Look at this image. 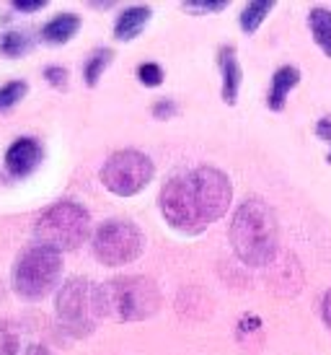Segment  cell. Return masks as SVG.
<instances>
[{
    "label": "cell",
    "mask_w": 331,
    "mask_h": 355,
    "mask_svg": "<svg viewBox=\"0 0 331 355\" xmlns=\"http://www.w3.org/2000/svg\"><path fill=\"white\" fill-rule=\"evenodd\" d=\"M231 244L244 265H272L280 254V228L272 207L259 198L244 200L231 223Z\"/></svg>",
    "instance_id": "obj_1"
},
{
    "label": "cell",
    "mask_w": 331,
    "mask_h": 355,
    "mask_svg": "<svg viewBox=\"0 0 331 355\" xmlns=\"http://www.w3.org/2000/svg\"><path fill=\"white\" fill-rule=\"evenodd\" d=\"M98 314L114 322H143L158 314L161 291L145 275H122L96 286Z\"/></svg>",
    "instance_id": "obj_2"
},
{
    "label": "cell",
    "mask_w": 331,
    "mask_h": 355,
    "mask_svg": "<svg viewBox=\"0 0 331 355\" xmlns=\"http://www.w3.org/2000/svg\"><path fill=\"white\" fill-rule=\"evenodd\" d=\"M34 236L39 247L55 249V252H73L80 244H86L91 236V216L88 210L78 202H55L47 210H42L34 226Z\"/></svg>",
    "instance_id": "obj_3"
},
{
    "label": "cell",
    "mask_w": 331,
    "mask_h": 355,
    "mask_svg": "<svg viewBox=\"0 0 331 355\" xmlns=\"http://www.w3.org/2000/svg\"><path fill=\"white\" fill-rule=\"evenodd\" d=\"M62 275V257L55 249L29 247L13 267V291L26 301L47 298Z\"/></svg>",
    "instance_id": "obj_4"
},
{
    "label": "cell",
    "mask_w": 331,
    "mask_h": 355,
    "mask_svg": "<svg viewBox=\"0 0 331 355\" xmlns=\"http://www.w3.org/2000/svg\"><path fill=\"white\" fill-rule=\"evenodd\" d=\"M98 316L96 286H91L86 277H70L57 293V319L65 332L73 337H88L96 329Z\"/></svg>",
    "instance_id": "obj_5"
},
{
    "label": "cell",
    "mask_w": 331,
    "mask_h": 355,
    "mask_svg": "<svg viewBox=\"0 0 331 355\" xmlns=\"http://www.w3.org/2000/svg\"><path fill=\"white\" fill-rule=\"evenodd\" d=\"M153 174H156L153 161L140 150H117L101 166L104 187L119 198H132L137 192H143L150 184Z\"/></svg>",
    "instance_id": "obj_6"
},
{
    "label": "cell",
    "mask_w": 331,
    "mask_h": 355,
    "mask_svg": "<svg viewBox=\"0 0 331 355\" xmlns=\"http://www.w3.org/2000/svg\"><path fill=\"white\" fill-rule=\"evenodd\" d=\"M143 247H145V236L129 220H107L93 234V254L107 267L135 262L143 254Z\"/></svg>",
    "instance_id": "obj_7"
},
{
    "label": "cell",
    "mask_w": 331,
    "mask_h": 355,
    "mask_svg": "<svg viewBox=\"0 0 331 355\" xmlns=\"http://www.w3.org/2000/svg\"><path fill=\"white\" fill-rule=\"evenodd\" d=\"M161 213L168 220V226H174L186 236H197L207 228L189 177H171L166 182L161 189Z\"/></svg>",
    "instance_id": "obj_8"
},
{
    "label": "cell",
    "mask_w": 331,
    "mask_h": 355,
    "mask_svg": "<svg viewBox=\"0 0 331 355\" xmlns=\"http://www.w3.org/2000/svg\"><path fill=\"white\" fill-rule=\"evenodd\" d=\"M189 182H192L195 198L207 223H213L228 213V207L233 202V187H231V179L225 177L220 168L199 166L189 174Z\"/></svg>",
    "instance_id": "obj_9"
},
{
    "label": "cell",
    "mask_w": 331,
    "mask_h": 355,
    "mask_svg": "<svg viewBox=\"0 0 331 355\" xmlns=\"http://www.w3.org/2000/svg\"><path fill=\"white\" fill-rule=\"evenodd\" d=\"M42 150L39 140L34 138H19L8 150H6V168H8L10 177L24 179L29 177L31 171H37V166L42 164Z\"/></svg>",
    "instance_id": "obj_10"
},
{
    "label": "cell",
    "mask_w": 331,
    "mask_h": 355,
    "mask_svg": "<svg viewBox=\"0 0 331 355\" xmlns=\"http://www.w3.org/2000/svg\"><path fill=\"white\" fill-rule=\"evenodd\" d=\"M217 62H220V70H223L225 104H235V99H238V89H241V65H238V60L233 58V50H231V47H223V50H220Z\"/></svg>",
    "instance_id": "obj_11"
},
{
    "label": "cell",
    "mask_w": 331,
    "mask_h": 355,
    "mask_svg": "<svg viewBox=\"0 0 331 355\" xmlns=\"http://www.w3.org/2000/svg\"><path fill=\"white\" fill-rule=\"evenodd\" d=\"M298 83H301V73L292 68V65H285V68L277 70L272 78V89H269V109H272V112H283L285 101H287V94H290Z\"/></svg>",
    "instance_id": "obj_12"
},
{
    "label": "cell",
    "mask_w": 331,
    "mask_h": 355,
    "mask_svg": "<svg viewBox=\"0 0 331 355\" xmlns=\"http://www.w3.org/2000/svg\"><path fill=\"white\" fill-rule=\"evenodd\" d=\"M147 19H150V8L147 6H132V8L122 10V16L114 24V37L122 42L135 40L137 34L145 29Z\"/></svg>",
    "instance_id": "obj_13"
},
{
    "label": "cell",
    "mask_w": 331,
    "mask_h": 355,
    "mask_svg": "<svg viewBox=\"0 0 331 355\" xmlns=\"http://www.w3.org/2000/svg\"><path fill=\"white\" fill-rule=\"evenodd\" d=\"M80 29V19L73 13H60L55 19L44 24L42 29V40L47 44H65L70 42V37H75V31Z\"/></svg>",
    "instance_id": "obj_14"
},
{
    "label": "cell",
    "mask_w": 331,
    "mask_h": 355,
    "mask_svg": "<svg viewBox=\"0 0 331 355\" xmlns=\"http://www.w3.org/2000/svg\"><path fill=\"white\" fill-rule=\"evenodd\" d=\"M274 270H277V275L269 277V283H272V288L277 291V293H283V296H295V293L303 288V272L292 257H287V265H277Z\"/></svg>",
    "instance_id": "obj_15"
},
{
    "label": "cell",
    "mask_w": 331,
    "mask_h": 355,
    "mask_svg": "<svg viewBox=\"0 0 331 355\" xmlns=\"http://www.w3.org/2000/svg\"><path fill=\"white\" fill-rule=\"evenodd\" d=\"M308 26L316 44L326 52V58H331V10L326 8H313L308 16Z\"/></svg>",
    "instance_id": "obj_16"
},
{
    "label": "cell",
    "mask_w": 331,
    "mask_h": 355,
    "mask_svg": "<svg viewBox=\"0 0 331 355\" xmlns=\"http://www.w3.org/2000/svg\"><path fill=\"white\" fill-rule=\"evenodd\" d=\"M29 347L24 343V332L10 322H0V355H26Z\"/></svg>",
    "instance_id": "obj_17"
},
{
    "label": "cell",
    "mask_w": 331,
    "mask_h": 355,
    "mask_svg": "<svg viewBox=\"0 0 331 355\" xmlns=\"http://www.w3.org/2000/svg\"><path fill=\"white\" fill-rule=\"evenodd\" d=\"M274 8L272 0H262V3H249L244 10H241V16H238V21H241V29L246 31V34H253V31H259V26H262V21L267 19V13Z\"/></svg>",
    "instance_id": "obj_18"
},
{
    "label": "cell",
    "mask_w": 331,
    "mask_h": 355,
    "mask_svg": "<svg viewBox=\"0 0 331 355\" xmlns=\"http://www.w3.org/2000/svg\"><path fill=\"white\" fill-rule=\"evenodd\" d=\"M111 50H107V47H101V50H96L91 58L86 60V68H83V76H86V86H96L98 78H101V73L107 70V65L111 62Z\"/></svg>",
    "instance_id": "obj_19"
},
{
    "label": "cell",
    "mask_w": 331,
    "mask_h": 355,
    "mask_svg": "<svg viewBox=\"0 0 331 355\" xmlns=\"http://www.w3.org/2000/svg\"><path fill=\"white\" fill-rule=\"evenodd\" d=\"M29 50H31V40L29 34H24V31H10V34H6L0 40V52L6 58H21V55H26Z\"/></svg>",
    "instance_id": "obj_20"
},
{
    "label": "cell",
    "mask_w": 331,
    "mask_h": 355,
    "mask_svg": "<svg viewBox=\"0 0 331 355\" xmlns=\"http://www.w3.org/2000/svg\"><path fill=\"white\" fill-rule=\"evenodd\" d=\"M26 96V83L24 80H10L6 86H0V112L16 107Z\"/></svg>",
    "instance_id": "obj_21"
},
{
    "label": "cell",
    "mask_w": 331,
    "mask_h": 355,
    "mask_svg": "<svg viewBox=\"0 0 331 355\" xmlns=\"http://www.w3.org/2000/svg\"><path fill=\"white\" fill-rule=\"evenodd\" d=\"M137 78H140V83L147 86V89H156V86L163 83V68L156 65V62H143L140 70H137Z\"/></svg>",
    "instance_id": "obj_22"
},
{
    "label": "cell",
    "mask_w": 331,
    "mask_h": 355,
    "mask_svg": "<svg viewBox=\"0 0 331 355\" xmlns=\"http://www.w3.org/2000/svg\"><path fill=\"white\" fill-rule=\"evenodd\" d=\"M228 3L225 0H189V3H184L186 10H195V13H217V10H223Z\"/></svg>",
    "instance_id": "obj_23"
},
{
    "label": "cell",
    "mask_w": 331,
    "mask_h": 355,
    "mask_svg": "<svg viewBox=\"0 0 331 355\" xmlns=\"http://www.w3.org/2000/svg\"><path fill=\"white\" fill-rule=\"evenodd\" d=\"M44 78H47L55 89H65V86H68V70L60 68V65H49V68L44 70Z\"/></svg>",
    "instance_id": "obj_24"
},
{
    "label": "cell",
    "mask_w": 331,
    "mask_h": 355,
    "mask_svg": "<svg viewBox=\"0 0 331 355\" xmlns=\"http://www.w3.org/2000/svg\"><path fill=\"white\" fill-rule=\"evenodd\" d=\"M153 114H156L158 119H168V117H174L176 114V104L171 99H161L153 107Z\"/></svg>",
    "instance_id": "obj_25"
},
{
    "label": "cell",
    "mask_w": 331,
    "mask_h": 355,
    "mask_svg": "<svg viewBox=\"0 0 331 355\" xmlns=\"http://www.w3.org/2000/svg\"><path fill=\"white\" fill-rule=\"evenodd\" d=\"M16 10H24V13H34V10L44 8V0H16L13 3Z\"/></svg>",
    "instance_id": "obj_26"
},
{
    "label": "cell",
    "mask_w": 331,
    "mask_h": 355,
    "mask_svg": "<svg viewBox=\"0 0 331 355\" xmlns=\"http://www.w3.org/2000/svg\"><path fill=\"white\" fill-rule=\"evenodd\" d=\"M316 132H319L323 140H329L331 143V117H323L321 122L316 125ZM329 164H331V153H329Z\"/></svg>",
    "instance_id": "obj_27"
},
{
    "label": "cell",
    "mask_w": 331,
    "mask_h": 355,
    "mask_svg": "<svg viewBox=\"0 0 331 355\" xmlns=\"http://www.w3.org/2000/svg\"><path fill=\"white\" fill-rule=\"evenodd\" d=\"M321 314H323V322H326V327L331 329V291L323 296V306H321Z\"/></svg>",
    "instance_id": "obj_28"
},
{
    "label": "cell",
    "mask_w": 331,
    "mask_h": 355,
    "mask_svg": "<svg viewBox=\"0 0 331 355\" xmlns=\"http://www.w3.org/2000/svg\"><path fill=\"white\" fill-rule=\"evenodd\" d=\"M26 355H52V353H49L44 345H34V347H29V353Z\"/></svg>",
    "instance_id": "obj_29"
}]
</instances>
